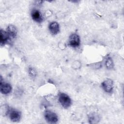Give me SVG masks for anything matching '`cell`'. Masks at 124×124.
Wrapping results in <instances>:
<instances>
[{
    "instance_id": "obj_1",
    "label": "cell",
    "mask_w": 124,
    "mask_h": 124,
    "mask_svg": "<svg viewBox=\"0 0 124 124\" xmlns=\"http://www.w3.org/2000/svg\"><path fill=\"white\" fill-rule=\"evenodd\" d=\"M6 115L9 116L10 119L13 122H18L21 117V112L16 109L9 108L7 106Z\"/></svg>"
},
{
    "instance_id": "obj_2",
    "label": "cell",
    "mask_w": 124,
    "mask_h": 124,
    "mask_svg": "<svg viewBox=\"0 0 124 124\" xmlns=\"http://www.w3.org/2000/svg\"><path fill=\"white\" fill-rule=\"evenodd\" d=\"M58 100L61 105L65 108H69L72 104V100L70 96L63 93H60L59 94Z\"/></svg>"
},
{
    "instance_id": "obj_3",
    "label": "cell",
    "mask_w": 124,
    "mask_h": 124,
    "mask_svg": "<svg viewBox=\"0 0 124 124\" xmlns=\"http://www.w3.org/2000/svg\"><path fill=\"white\" fill-rule=\"evenodd\" d=\"M44 118L46 121L50 124H56L58 122L59 118L58 116L54 112L46 110L44 112Z\"/></svg>"
},
{
    "instance_id": "obj_4",
    "label": "cell",
    "mask_w": 124,
    "mask_h": 124,
    "mask_svg": "<svg viewBox=\"0 0 124 124\" xmlns=\"http://www.w3.org/2000/svg\"><path fill=\"white\" fill-rule=\"evenodd\" d=\"M68 45L73 48L78 47L80 45V39L79 35L75 33L71 34L69 37Z\"/></svg>"
},
{
    "instance_id": "obj_5",
    "label": "cell",
    "mask_w": 124,
    "mask_h": 124,
    "mask_svg": "<svg viewBox=\"0 0 124 124\" xmlns=\"http://www.w3.org/2000/svg\"><path fill=\"white\" fill-rule=\"evenodd\" d=\"M0 93L5 95L10 93L12 90V87L11 85L8 83L5 82L1 76H0Z\"/></svg>"
},
{
    "instance_id": "obj_6",
    "label": "cell",
    "mask_w": 124,
    "mask_h": 124,
    "mask_svg": "<svg viewBox=\"0 0 124 124\" xmlns=\"http://www.w3.org/2000/svg\"><path fill=\"white\" fill-rule=\"evenodd\" d=\"M101 86L105 92L112 93L114 88L113 81L111 79H107L102 82Z\"/></svg>"
},
{
    "instance_id": "obj_7",
    "label": "cell",
    "mask_w": 124,
    "mask_h": 124,
    "mask_svg": "<svg viewBox=\"0 0 124 124\" xmlns=\"http://www.w3.org/2000/svg\"><path fill=\"white\" fill-rule=\"evenodd\" d=\"M31 17L33 21L38 23H41L43 21L44 18L42 13L38 9H34L31 11Z\"/></svg>"
},
{
    "instance_id": "obj_8",
    "label": "cell",
    "mask_w": 124,
    "mask_h": 124,
    "mask_svg": "<svg viewBox=\"0 0 124 124\" xmlns=\"http://www.w3.org/2000/svg\"><path fill=\"white\" fill-rule=\"evenodd\" d=\"M6 31L10 38H15L17 35V29L14 25H9L6 28Z\"/></svg>"
},
{
    "instance_id": "obj_9",
    "label": "cell",
    "mask_w": 124,
    "mask_h": 124,
    "mask_svg": "<svg viewBox=\"0 0 124 124\" xmlns=\"http://www.w3.org/2000/svg\"><path fill=\"white\" fill-rule=\"evenodd\" d=\"M48 29L52 34H57L60 31V26L59 23L56 21L50 22L48 25Z\"/></svg>"
},
{
    "instance_id": "obj_10",
    "label": "cell",
    "mask_w": 124,
    "mask_h": 124,
    "mask_svg": "<svg viewBox=\"0 0 124 124\" xmlns=\"http://www.w3.org/2000/svg\"><path fill=\"white\" fill-rule=\"evenodd\" d=\"M10 39V37L7 33L6 31L2 29L0 31V44L1 46L7 44Z\"/></svg>"
},
{
    "instance_id": "obj_11",
    "label": "cell",
    "mask_w": 124,
    "mask_h": 124,
    "mask_svg": "<svg viewBox=\"0 0 124 124\" xmlns=\"http://www.w3.org/2000/svg\"><path fill=\"white\" fill-rule=\"evenodd\" d=\"M89 123L90 124H95L97 123L99 121V116L95 113L91 114L88 117Z\"/></svg>"
},
{
    "instance_id": "obj_12",
    "label": "cell",
    "mask_w": 124,
    "mask_h": 124,
    "mask_svg": "<svg viewBox=\"0 0 124 124\" xmlns=\"http://www.w3.org/2000/svg\"><path fill=\"white\" fill-rule=\"evenodd\" d=\"M105 65L107 69H112L114 67L113 61L111 58L108 57L106 62H105Z\"/></svg>"
},
{
    "instance_id": "obj_13",
    "label": "cell",
    "mask_w": 124,
    "mask_h": 124,
    "mask_svg": "<svg viewBox=\"0 0 124 124\" xmlns=\"http://www.w3.org/2000/svg\"><path fill=\"white\" fill-rule=\"evenodd\" d=\"M28 72H29V74L31 76V77L32 78H35L37 73H36V70L34 68H33L32 67H30L28 69Z\"/></svg>"
}]
</instances>
